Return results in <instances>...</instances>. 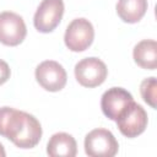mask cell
Wrapping results in <instances>:
<instances>
[{"label": "cell", "mask_w": 157, "mask_h": 157, "mask_svg": "<svg viewBox=\"0 0 157 157\" xmlns=\"http://www.w3.org/2000/svg\"><path fill=\"white\" fill-rule=\"evenodd\" d=\"M94 29L92 23L86 18H75L66 27L64 42L71 52H83L93 42Z\"/></svg>", "instance_id": "277c9868"}, {"label": "cell", "mask_w": 157, "mask_h": 157, "mask_svg": "<svg viewBox=\"0 0 157 157\" xmlns=\"http://www.w3.org/2000/svg\"><path fill=\"white\" fill-rule=\"evenodd\" d=\"M117 126L119 129V131L129 137H136L139 135H141L146 126H147V113L146 110L137 104L136 102H131L117 118Z\"/></svg>", "instance_id": "7a4b0ae2"}, {"label": "cell", "mask_w": 157, "mask_h": 157, "mask_svg": "<svg viewBox=\"0 0 157 157\" xmlns=\"http://www.w3.org/2000/svg\"><path fill=\"white\" fill-rule=\"evenodd\" d=\"M147 0H118L117 13L126 23L139 22L147 11Z\"/></svg>", "instance_id": "7c38bea8"}, {"label": "cell", "mask_w": 157, "mask_h": 157, "mask_svg": "<svg viewBox=\"0 0 157 157\" xmlns=\"http://www.w3.org/2000/svg\"><path fill=\"white\" fill-rule=\"evenodd\" d=\"M6 156V152H5V148H4V146L0 144V157H5Z\"/></svg>", "instance_id": "9a60e30c"}, {"label": "cell", "mask_w": 157, "mask_h": 157, "mask_svg": "<svg viewBox=\"0 0 157 157\" xmlns=\"http://www.w3.org/2000/svg\"><path fill=\"white\" fill-rule=\"evenodd\" d=\"M27 28L23 18L12 12H0V42L9 47H16L23 42Z\"/></svg>", "instance_id": "ba28073f"}, {"label": "cell", "mask_w": 157, "mask_h": 157, "mask_svg": "<svg viewBox=\"0 0 157 157\" xmlns=\"http://www.w3.org/2000/svg\"><path fill=\"white\" fill-rule=\"evenodd\" d=\"M108 75V69L105 64L94 56L85 58L75 65V77L77 82L88 88L97 87L102 85Z\"/></svg>", "instance_id": "5b68a950"}, {"label": "cell", "mask_w": 157, "mask_h": 157, "mask_svg": "<svg viewBox=\"0 0 157 157\" xmlns=\"http://www.w3.org/2000/svg\"><path fill=\"white\" fill-rule=\"evenodd\" d=\"M134 101L130 92L121 87H112L107 90L101 98V108L103 114L110 119L117 120L119 114Z\"/></svg>", "instance_id": "9c48e42d"}, {"label": "cell", "mask_w": 157, "mask_h": 157, "mask_svg": "<svg viewBox=\"0 0 157 157\" xmlns=\"http://www.w3.org/2000/svg\"><path fill=\"white\" fill-rule=\"evenodd\" d=\"M132 56L135 63L146 70H155L157 66V43L153 39H144L134 47Z\"/></svg>", "instance_id": "8fae6325"}, {"label": "cell", "mask_w": 157, "mask_h": 157, "mask_svg": "<svg viewBox=\"0 0 157 157\" xmlns=\"http://www.w3.org/2000/svg\"><path fill=\"white\" fill-rule=\"evenodd\" d=\"M37 82L49 92H58L66 85V71L61 64L54 60L42 61L36 67Z\"/></svg>", "instance_id": "52a82bcc"}, {"label": "cell", "mask_w": 157, "mask_h": 157, "mask_svg": "<svg viewBox=\"0 0 157 157\" xmlns=\"http://www.w3.org/2000/svg\"><path fill=\"white\" fill-rule=\"evenodd\" d=\"M140 93L142 99L151 107H157V80L156 77H148L145 78L140 85Z\"/></svg>", "instance_id": "4fadbf2b"}, {"label": "cell", "mask_w": 157, "mask_h": 157, "mask_svg": "<svg viewBox=\"0 0 157 157\" xmlns=\"http://www.w3.org/2000/svg\"><path fill=\"white\" fill-rule=\"evenodd\" d=\"M10 75H11L10 66L7 65L6 61H4V60L0 59V85L5 83L10 78Z\"/></svg>", "instance_id": "5bb4252c"}, {"label": "cell", "mask_w": 157, "mask_h": 157, "mask_svg": "<svg viewBox=\"0 0 157 157\" xmlns=\"http://www.w3.org/2000/svg\"><path fill=\"white\" fill-rule=\"evenodd\" d=\"M119 150L114 135L103 128L90 131L85 137V152L91 157H113Z\"/></svg>", "instance_id": "3957f363"}, {"label": "cell", "mask_w": 157, "mask_h": 157, "mask_svg": "<svg viewBox=\"0 0 157 157\" xmlns=\"http://www.w3.org/2000/svg\"><path fill=\"white\" fill-rule=\"evenodd\" d=\"M0 135L20 148H32L40 141L42 126L32 114L2 107L0 108Z\"/></svg>", "instance_id": "6da1fadb"}, {"label": "cell", "mask_w": 157, "mask_h": 157, "mask_svg": "<svg viewBox=\"0 0 157 157\" xmlns=\"http://www.w3.org/2000/svg\"><path fill=\"white\" fill-rule=\"evenodd\" d=\"M63 0H42L33 17L34 27L42 33H49L58 27L63 18Z\"/></svg>", "instance_id": "8992f818"}, {"label": "cell", "mask_w": 157, "mask_h": 157, "mask_svg": "<svg viewBox=\"0 0 157 157\" xmlns=\"http://www.w3.org/2000/svg\"><path fill=\"white\" fill-rule=\"evenodd\" d=\"M47 153L52 157H74L77 153L76 141L67 132H56L48 141Z\"/></svg>", "instance_id": "30bf717a"}]
</instances>
